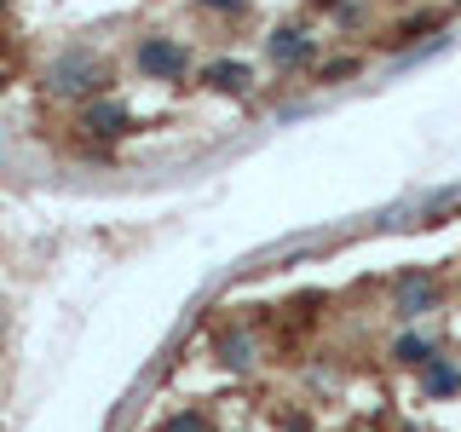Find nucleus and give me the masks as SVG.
Returning <instances> with one entry per match:
<instances>
[{"label": "nucleus", "instance_id": "obj_4", "mask_svg": "<svg viewBox=\"0 0 461 432\" xmlns=\"http://www.w3.org/2000/svg\"><path fill=\"white\" fill-rule=\"evenodd\" d=\"M86 127H93V133H122L127 110L122 104H93V110H86Z\"/></svg>", "mask_w": 461, "mask_h": 432}, {"label": "nucleus", "instance_id": "obj_7", "mask_svg": "<svg viewBox=\"0 0 461 432\" xmlns=\"http://www.w3.org/2000/svg\"><path fill=\"white\" fill-rule=\"evenodd\" d=\"M461 386V369H432L427 374V392H456Z\"/></svg>", "mask_w": 461, "mask_h": 432}, {"label": "nucleus", "instance_id": "obj_1", "mask_svg": "<svg viewBox=\"0 0 461 432\" xmlns=\"http://www.w3.org/2000/svg\"><path fill=\"white\" fill-rule=\"evenodd\" d=\"M139 69L167 81V76H179V69H185V52L173 47V40H144V47H139Z\"/></svg>", "mask_w": 461, "mask_h": 432}, {"label": "nucleus", "instance_id": "obj_8", "mask_svg": "<svg viewBox=\"0 0 461 432\" xmlns=\"http://www.w3.org/2000/svg\"><path fill=\"white\" fill-rule=\"evenodd\" d=\"M162 432H208V421L185 410V415H167V427H162Z\"/></svg>", "mask_w": 461, "mask_h": 432}, {"label": "nucleus", "instance_id": "obj_6", "mask_svg": "<svg viewBox=\"0 0 461 432\" xmlns=\"http://www.w3.org/2000/svg\"><path fill=\"white\" fill-rule=\"evenodd\" d=\"M393 357H403V364H427V340H421V335H403V340L393 346Z\"/></svg>", "mask_w": 461, "mask_h": 432}, {"label": "nucleus", "instance_id": "obj_2", "mask_svg": "<svg viewBox=\"0 0 461 432\" xmlns=\"http://www.w3.org/2000/svg\"><path fill=\"white\" fill-rule=\"evenodd\" d=\"M427 306H432L427 277H403V283H398V311H403V317H415V311H427Z\"/></svg>", "mask_w": 461, "mask_h": 432}, {"label": "nucleus", "instance_id": "obj_3", "mask_svg": "<svg viewBox=\"0 0 461 432\" xmlns=\"http://www.w3.org/2000/svg\"><path fill=\"white\" fill-rule=\"evenodd\" d=\"M306 52H312L306 35H294V29H277V35H271V58H277V64H300Z\"/></svg>", "mask_w": 461, "mask_h": 432}, {"label": "nucleus", "instance_id": "obj_9", "mask_svg": "<svg viewBox=\"0 0 461 432\" xmlns=\"http://www.w3.org/2000/svg\"><path fill=\"white\" fill-rule=\"evenodd\" d=\"M202 6H220V12H242V0H202Z\"/></svg>", "mask_w": 461, "mask_h": 432}, {"label": "nucleus", "instance_id": "obj_5", "mask_svg": "<svg viewBox=\"0 0 461 432\" xmlns=\"http://www.w3.org/2000/svg\"><path fill=\"white\" fill-rule=\"evenodd\" d=\"M208 86H225V93H242V86H249V69H242V64H208Z\"/></svg>", "mask_w": 461, "mask_h": 432}]
</instances>
